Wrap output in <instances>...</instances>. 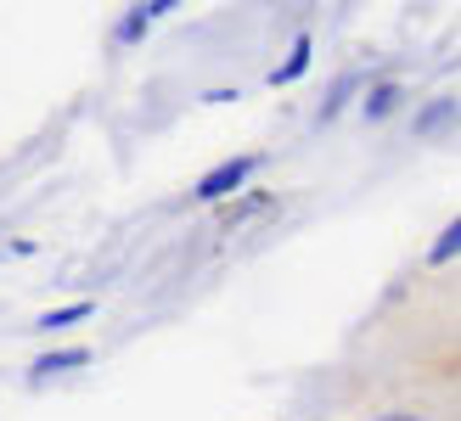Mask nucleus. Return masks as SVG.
Wrapping results in <instances>:
<instances>
[{
    "label": "nucleus",
    "mask_w": 461,
    "mask_h": 421,
    "mask_svg": "<svg viewBox=\"0 0 461 421\" xmlns=\"http://www.w3.org/2000/svg\"><path fill=\"white\" fill-rule=\"evenodd\" d=\"M253 175V157H230V163H220L214 175H203V185H197V197L203 202H220V197H230L237 185Z\"/></svg>",
    "instance_id": "obj_1"
},
{
    "label": "nucleus",
    "mask_w": 461,
    "mask_h": 421,
    "mask_svg": "<svg viewBox=\"0 0 461 421\" xmlns=\"http://www.w3.org/2000/svg\"><path fill=\"white\" fill-rule=\"evenodd\" d=\"M304 67H310V40L298 34V40H293V57H287V62H282V67L270 74V85H293L298 74H304Z\"/></svg>",
    "instance_id": "obj_2"
},
{
    "label": "nucleus",
    "mask_w": 461,
    "mask_h": 421,
    "mask_svg": "<svg viewBox=\"0 0 461 421\" xmlns=\"http://www.w3.org/2000/svg\"><path fill=\"white\" fill-rule=\"evenodd\" d=\"M85 360H90L85 348H57V354L34 360V377H57V371H74V365H85Z\"/></svg>",
    "instance_id": "obj_3"
},
{
    "label": "nucleus",
    "mask_w": 461,
    "mask_h": 421,
    "mask_svg": "<svg viewBox=\"0 0 461 421\" xmlns=\"http://www.w3.org/2000/svg\"><path fill=\"white\" fill-rule=\"evenodd\" d=\"M456 247H461V225L450 219V230H445L439 242H433V253H428V259H433V264H450V259H456Z\"/></svg>",
    "instance_id": "obj_4"
},
{
    "label": "nucleus",
    "mask_w": 461,
    "mask_h": 421,
    "mask_svg": "<svg viewBox=\"0 0 461 421\" xmlns=\"http://www.w3.org/2000/svg\"><path fill=\"white\" fill-rule=\"evenodd\" d=\"M85 315H90V303H68V309H51L40 326H74V320H85Z\"/></svg>",
    "instance_id": "obj_5"
},
{
    "label": "nucleus",
    "mask_w": 461,
    "mask_h": 421,
    "mask_svg": "<svg viewBox=\"0 0 461 421\" xmlns=\"http://www.w3.org/2000/svg\"><path fill=\"white\" fill-rule=\"evenodd\" d=\"M388 107H394V85H377V90H372V107H366V112H372V119H383Z\"/></svg>",
    "instance_id": "obj_6"
},
{
    "label": "nucleus",
    "mask_w": 461,
    "mask_h": 421,
    "mask_svg": "<svg viewBox=\"0 0 461 421\" xmlns=\"http://www.w3.org/2000/svg\"><path fill=\"white\" fill-rule=\"evenodd\" d=\"M253 208H265V197H248V202H237V208H225V225H237V219H248Z\"/></svg>",
    "instance_id": "obj_7"
},
{
    "label": "nucleus",
    "mask_w": 461,
    "mask_h": 421,
    "mask_svg": "<svg viewBox=\"0 0 461 421\" xmlns=\"http://www.w3.org/2000/svg\"><path fill=\"white\" fill-rule=\"evenodd\" d=\"M372 421H417V416H405V410H394V416H372Z\"/></svg>",
    "instance_id": "obj_8"
}]
</instances>
